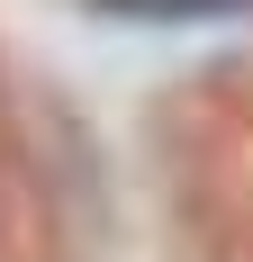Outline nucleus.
Listing matches in <instances>:
<instances>
[{"label": "nucleus", "mask_w": 253, "mask_h": 262, "mask_svg": "<svg viewBox=\"0 0 253 262\" xmlns=\"http://www.w3.org/2000/svg\"><path fill=\"white\" fill-rule=\"evenodd\" d=\"M100 18H145V27H199V18H253V0H91Z\"/></svg>", "instance_id": "1"}]
</instances>
